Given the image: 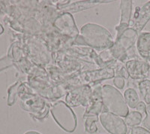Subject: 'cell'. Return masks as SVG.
<instances>
[{"label":"cell","instance_id":"23","mask_svg":"<svg viewBox=\"0 0 150 134\" xmlns=\"http://www.w3.org/2000/svg\"><path fill=\"white\" fill-rule=\"evenodd\" d=\"M98 121V117H97V116H89V117H86V119L85 120V124H84L86 131L89 133H95L97 132Z\"/></svg>","mask_w":150,"mask_h":134},{"label":"cell","instance_id":"8","mask_svg":"<svg viewBox=\"0 0 150 134\" xmlns=\"http://www.w3.org/2000/svg\"><path fill=\"white\" fill-rule=\"evenodd\" d=\"M53 25L59 33L73 41L80 36L74 18L71 13L65 12L58 14L53 21Z\"/></svg>","mask_w":150,"mask_h":134},{"label":"cell","instance_id":"1","mask_svg":"<svg viewBox=\"0 0 150 134\" xmlns=\"http://www.w3.org/2000/svg\"><path fill=\"white\" fill-rule=\"evenodd\" d=\"M28 74L29 85L45 100L54 102L66 93L61 87L55 84L50 80L48 72L44 67L33 64Z\"/></svg>","mask_w":150,"mask_h":134},{"label":"cell","instance_id":"24","mask_svg":"<svg viewBox=\"0 0 150 134\" xmlns=\"http://www.w3.org/2000/svg\"><path fill=\"white\" fill-rule=\"evenodd\" d=\"M21 81H17L8 90V105L9 106L12 105L15 103L16 99L18 96V90L21 84Z\"/></svg>","mask_w":150,"mask_h":134},{"label":"cell","instance_id":"29","mask_svg":"<svg viewBox=\"0 0 150 134\" xmlns=\"http://www.w3.org/2000/svg\"><path fill=\"white\" fill-rule=\"evenodd\" d=\"M24 134H41L40 133L37 132V131H33V130H31V131H28V132L25 133Z\"/></svg>","mask_w":150,"mask_h":134},{"label":"cell","instance_id":"3","mask_svg":"<svg viewBox=\"0 0 150 134\" xmlns=\"http://www.w3.org/2000/svg\"><path fill=\"white\" fill-rule=\"evenodd\" d=\"M80 36L86 45L99 51L112 48L114 40L111 33L104 26L94 23L84 24L80 29Z\"/></svg>","mask_w":150,"mask_h":134},{"label":"cell","instance_id":"7","mask_svg":"<svg viewBox=\"0 0 150 134\" xmlns=\"http://www.w3.org/2000/svg\"><path fill=\"white\" fill-rule=\"evenodd\" d=\"M27 53L33 64L44 67L52 61V52L44 39L36 37L29 40Z\"/></svg>","mask_w":150,"mask_h":134},{"label":"cell","instance_id":"13","mask_svg":"<svg viewBox=\"0 0 150 134\" xmlns=\"http://www.w3.org/2000/svg\"><path fill=\"white\" fill-rule=\"evenodd\" d=\"M99 118L101 125L110 134H127L128 133V127L120 116L108 111H104Z\"/></svg>","mask_w":150,"mask_h":134},{"label":"cell","instance_id":"6","mask_svg":"<svg viewBox=\"0 0 150 134\" xmlns=\"http://www.w3.org/2000/svg\"><path fill=\"white\" fill-rule=\"evenodd\" d=\"M139 33L133 28L129 27L126 29L116 38L112 48H110L111 54L116 60L122 63L128 61V52L137 42Z\"/></svg>","mask_w":150,"mask_h":134},{"label":"cell","instance_id":"12","mask_svg":"<svg viewBox=\"0 0 150 134\" xmlns=\"http://www.w3.org/2000/svg\"><path fill=\"white\" fill-rule=\"evenodd\" d=\"M62 51L68 55L74 57L75 59L80 60L81 62L96 64L100 68L105 67L104 64L101 63L98 54L96 53V51L91 48L78 46V45H71Z\"/></svg>","mask_w":150,"mask_h":134},{"label":"cell","instance_id":"16","mask_svg":"<svg viewBox=\"0 0 150 134\" xmlns=\"http://www.w3.org/2000/svg\"><path fill=\"white\" fill-rule=\"evenodd\" d=\"M133 2L131 0H122L120 2V21L118 26H116L117 32L116 38L119 37L126 29L130 27L133 10Z\"/></svg>","mask_w":150,"mask_h":134},{"label":"cell","instance_id":"19","mask_svg":"<svg viewBox=\"0 0 150 134\" xmlns=\"http://www.w3.org/2000/svg\"><path fill=\"white\" fill-rule=\"evenodd\" d=\"M137 51L143 60L150 61V33L143 32L139 34L136 42Z\"/></svg>","mask_w":150,"mask_h":134},{"label":"cell","instance_id":"17","mask_svg":"<svg viewBox=\"0 0 150 134\" xmlns=\"http://www.w3.org/2000/svg\"><path fill=\"white\" fill-rule=\"evenodd\" d=\"M104 104L101 96V87H96L93 89L89 105L86 108L83 117L89 116H98L102 112Z\"/></svg>","mask_w":150,"mask_h":134},{"label":"cell","instance_id":"15","mask_svg":"<svg viewBox=\"0 0 150 134\" xmlns=\"http://www.w3.org/2000/svg\"><path fill=\"white\" fill-rule=\"evenodd\" d=\"M112 1H80V2H71V1H62L56 4V9L65 12H79L86 10L90 8L101 3H108Z\"/></svg>","mask_w":150,"mask_h":134},{"label":"cell","instance_id":"2","mask_svg":"<svg viewBox=\"0 0 150 134\" xmlns=\"http://www.w3.org/2000/svg\"><path fill=\"white\" fill-rule=\"evenodd\" d=\"M20 105L33 118L41 120L47 117L50 111L49 103L33 91L28 83H21L18 90Z\"/></svg>","mask_w":150,"mask_h":134},{"label":"cell","instance_id":"25","mask_svg":"<svg viewBox=\"0 0 150 134\" xmlns=\"http://www.w3.org/2000/svg\"><path fill=\"white\" fill-rule=\"evenodd\" d=\"M136 109L137 112H140V113L141 114L143 118L145 119L146 118L147 107H146V105L145 103H143V102H140V103H139V104L137 105V106Z\"/></svg>","mask_w":150,"mask_h":134},{"label":"cell","instance_id":"18","mask_svg":"<svg viewBox=\"0 0 150 134\" xmlns=\"http://www.w3.org/2000/svg\"><path fill=\"white\" fill-rule=\"evenodd\" d=\"M134 17L133 24L131 26L140 34L145 27L147 23L150 21V1L146 3L142 8H137Z\"/></svg>","mask_w":150,"mask_h":134},{"label":"cell","instance_id":"4","mask_svg":"<svg viewBox=\"0 0 150 134\" xmlns=\"http://www.w3.org/2000/svg\"><path fill=\"white\" fill-rule=\"evenodd\" d=\"M49 105L50 111L56 124L65 132H74L77 126V118L71 107L61 100L50 102Z\"/></svg>","mask_w":150,"mask_h":134},{"label":"cell","instance_id":"14","mask_svg":"<svg viewBox=\"0 0 150 134\" xmlns=\"http://www.w3.org/2000/svg\"><path fill=\"white\" fill-rule=\"evenodd\" d=\"M125 69L130 78L143 81L149 76L150 64L144 60L131 59L125 63Z\"/></svg>","mask_w":150,"mask_h":134},{"label":"cell","instance_id":"28","mask_svg":"<svg viewBox=\"0 0 150 134\" xmlns=\"http://www.w3.org/2000/svg\"><path fill=\"white\" fill-rule=\"evenodd\" d=\"M117 76H121V77L124 78H128V77H129V76H128V72H127L126 69H125V66H122L121 68H120V69H119Z\"/></svg>","mask_w":150,"mask_h":134},{"label":"cell","instance_id":"22","mask_svg":"<svg viewBox=\"0 0 150 134\" xmlns=\"http://www.w3.org/2000/svg\"><path fill=\"white\" fill-rule=\"evenodd\" d=\"M139 91L144 102L150 105V80H143L139 82Z\"/></svg>","mask_w":150,"mask_h":134},{"label":"cell","instance_id":"9","mask_svg":"<svg viewBox=\"0 0 150 134\" xmlns=\"http://www.w3.org/2000/svg\"><path fill=\"white\" fill-rule=\"evenodd\" d=\"M116 63L107 66L103 68L92 70H86L80 73V78L82 80L83 84H96L98 82L111 79L117 76L118 71L116 68L113 66Z\"/></svg>","mask_w":150,"mask_h":134},{"label":"cell","instance_id":"5","mask_svg":"<svg viewBox=\"0 0 150 134\" xmlns=\"http://www.w3.org/2000/svg\"><path fill=\"white\" fill-rule=\"evenodd\" d=\"M101 96L105 111L125 118L129 113V108L124 97L116 88L109 84L101 86Z\"/></svg>","mask_w":150,"mask_h":134},{"label":"cell","instance_id":"10","mask_svg":"<svg viewBox=\"0 0 150 134\" xmlns=\"http://www.w3.org/2000/svg\"><path fill=\"white\" fill-rule=\"evenodd\" d=\"M52 60L55 63V66L67 72L81 73L86 71L85 68L87 67L85 63L81 62L63 51L52 53Z\"/></svg>","mask_w":150,"mask_h":134},{"label":"cell","instance_id":"20","mask_svg":"<svg viewBox=\"0 0 150 134\" xmlns=\"http://www.w3.org/2000/svg\"><path fill=\"white\" fill-rule=\"evenodd\" d=\"M124 99L128 106L131 108H136L140 103L138 94L133 88H128L125 91Z\"/></svg>","mask_w":150,"mask_h":134},{"label":"cell","instance_id":"11","mask_svg":"<svg viewBox=\"0 0 150 134\" xmlns=\"http://www.w3.org/2000/svg\"><path fill=\"white\" fill-rule=\"evenodd\" d=\"M92 85L83 84L68 91L65 96V103L70 107L82 106L86 108L92 96Z\"/></svg>","mask_w":150,"mask_h":134},{"label":"cell","instance_id":"27","mask_svg":"<svg viewBox=\"0 0 150 134\" xmlns=\"http://www.w3.org/2000/svg\"><path fill=\"white\" fill-rule=\"evenodd\" d=\"M131 134H150V131L144 127H134L131 129Z\"/></svg>","mask_w":150,"mask_h":134},{"label":"cell","instance_id":"26","mask_svg":"<svg viewBox=\"0 0 150 134\" xmlns=\"http://www.w3.org/2000/svg\"><path fill=\"white\" fill-rule=\"evenodd\" d=\"M113 84L116 86V88L119 89H123L125 86V81L124 78L120 76H117L114 78L113 80Z\"/></svg>","mask_w":150,"mask_h":134},{"label":"cell","instance_id":"21","mask_svg":"<svg viewBox=\"0 0 150 134\" xmlns=\"http://www.w3.org/2000/svg\"><path fill=\"white\" fill-rule=\"evenodd\" d=\"M143 118L141 114L137 111H133L128 114L126 117L125 118V122L128 127H134L138 126L142 123Z\"/></svg>","mask_w":150,"mask_h":134},{"label":"cell","instance_id":"30","mask_svg":"<svg viewBox=\"0 0 150 134\" xmlns=\"http://www.w3.org/2000/svg\"><path fill=\"white\" fill-rule=\"evenodd\" d=\"M3 31H4V29H3V27H2V25H1V24H0V35L2 34V33H3Z\"/></svg>","mask_w":150,"mask_h":134}]
</instances>
